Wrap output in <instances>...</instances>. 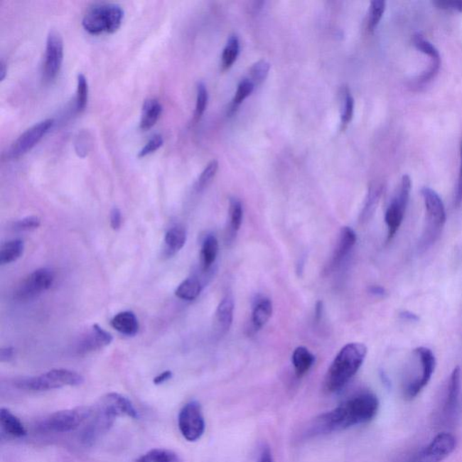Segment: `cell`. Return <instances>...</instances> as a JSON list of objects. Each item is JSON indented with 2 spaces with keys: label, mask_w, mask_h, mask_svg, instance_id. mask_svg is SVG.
I'll return each mask as SVG.
<instances>
[{
  "label": "cell",
  "mask_w": 462,
  "mask_h": 462,
  "mask_svg": "<svg viewBox=\"0 0 462 462\" xmlns=\"http://www.w3.org/2000/svg\"><path fill=\"white\" fill-rule=\"evenodd\" d=\"M133 462H149V461L147 460L145 455H142V456H140L139 458H136V460Z\"/></svg>",
  "instance_id": "f907efd6"
},
{
  "label": "cell",
  "mask_w": 462,
  "mask_h": 462,
  "mask_svg": "<svg viewBox=\"0 0 462 462\" xmlns=\"http://www.w3.org/2000/svg\"><path fill=\"white\" fill-rule=\"evenodd\" d=\"M14 353L15 350L12 347L3 348L0 350V360H1L2 362H8V361L13 359Z\"/></svg>",
  "instance_id": "ee69618b"
},
{
  "label": "cell",
  "mask_w": 462,
  "mask_h": 462,
  "mask_svg": "<svg viewBox=\"0 0 462 462\" xmlns=\"http://www.w3.org/2000/svg\"><path fill=\"white\" fill-rule=\"evenodd\" d=\"M90 414H92V407H80L55 412L39 421L38 429L41 433H68L86 423Z\"/></svg>",
  "instance_id": "ba28073f"
},
{
  "label": "cell",
  "mask_w": 462,
  "mask_h": 462,
  "mask_svg": "<svg viewBox=\"0 0 462 462\" xmlns=\"http://www.w3.org/2000/svg\"><path fill=\"white\" fill-rule=\"evenodd\" d=\"M343 96V106L341 109V129L347 128L353 118L354 113V99L349 90H344Z\"/></svg>",
  "instance_id": "e575fe53"
},
{
  "label": "cell",
  "mask_w": 462,
  "mask_h": 462,
  "mask_svg": "<svg viewBox=\"0 0 462 462\" xmlns=\"http://www.w3.org/2000/svg\"><path fill=\"white\" fill-rule=\"evenodd\" d=\"M243 220L242 204L237 199L230 200V226L234 234L240 230Z\"/></svg>",
  "instance_id": "d6a6232c"
},
{
  "label": "cell",
  "mask_w": 462,
  "mask_h": 462,
  "mask_svg": "<svg viewBox=\"0 0 462 462\" xmlns=\"http://www.w3.org/2000/svg\"><path fill=\"white\" fill-rule=\"evenodd\" d=\"M85 378L75 371L65 368H55L36 377L18 378L15 387L26 391H48L65 387H77L82 385Z\"/></svg>",
  "instance_id": "8992f818"
},
{
  "label": "cell",
  "mask_w": 462,
  "mask_h": 462,
  "mask_svg": "<svg viewBox=\"0 0 462 462\" xmlns=\"http://www.w3.org/2000/svg\"><path fill=\"white\" fill-rule=\"evenodd\" d=\"M186 230L180 225L170 227L165 236L166 253L167 256L176 255L186 245Z\"/></svg>",
  "instance_id": "d6986e66"
},
{
  "label": "cell",
  "mask_w": 462,
  "mask_h": 462,
  "mask_svg": "<svg viewBox=\"0 0 462 462\" xmlns=\"http://www.w3.org/2000/svg\"><path fill=\"white\" fill-rule=\"evenodd\" d=\"M178 426L186 441H196L203 436L205 431V421L198 402L190 401L184 404L179 413Z\"/></svg>",
  "instance_id": "8fae6325"
},
{
  "label": "cell",
  "mask_w": 462,
  "mask_h": 462,
  "mask_svg": "<svg viewBox=\"0 0 462 462\" xmlns=\"http://www.w3.org/2000/svg\"><path fill=\"white\" fill-rule=\"evenodd\" d=\"M88 82L86 77L80 73L77 79L76 109L78 112L85 110L88 102Z\"/></svg>",
  "instance_id": "836d02e7"
},
{
  "label": "cell",
  "mask_w": 462,
  "mask_h": 462,
  "mask_svg": "<svg viewBox=\"0 0 462 462\" xmlns=\"http://www.w3.org/2000/svg\"><path fill=\"white\" fill-rule=\"evenodd\" d=\"M122 212H120L119 208H113L112 213H110V225H112L114 230H118L122 227Z\"/></svg>",
  "instance_id": "b9f144b4"
},
{
  "label": "cell",
  "mask_w": 462,
  "mask_h": 462,
  "mask_svg": "<svg viewBox=\"0 0 462 462\" xmlns=\"http://www.w3.org/2000/svg\"><path fill=\"white\" fill-rule=\"evenodd\" d=\"M378 408L380 401L374 394H358L333 411L316 418L311 425V434H329L368 423L376 417Z\"/></svg>",
  "instance_id": "6da1fadb"
},
{
  "label": "cell",
  "mask_w": 462,
  "mask_h": 462,
  "mask_svg": "<svg viewBox=\"0 0 462 462\" xmlns=\"http://www.w3.org/2000/svg\"><path fill=\"white\" fill-rule=\"evenodd\" d=\"M112 326L119 333L126 336H135L139 333V323L136 314L133 311H122L114 316L112 320Z\"/></svg>",
  "instance_id": "ac0fdd59"
},
{
  "label": "cell",
  "mask_w": 462,
  "mask_h": 462,
  "mask_svg": "<svg viewBox=\"0 0 462 462\" xmlns=\"http://www.w3.org/2000/svg\"><path fill=\"white\" fill-rule=\"evenodd\" d=\"M124 10L112 3H100L90 8L82 19L83 28L92 35L115 33L122 24Z\"/></svg>",
  "instance_id": "52a82bcc"
},
{
  "label": "cell",
  "mask_w": 462,
  "mask_h": 462,
  "mask_svg": "<svg viewBox=\"0 0 462 462\" xmlns=\"http://www.w3.org/2000/svg\"><path fill=\"white\" fill-rule=\"evenodd\" d=\"M259 462H274L269 448H264L261 453Z\"/></svg>",
  "instance_id": "bcb514c9"
},
{
  "label": "cell",
  "mask_w": 462,
  "mask_h": 462,
  "mask_svg": "<svg viewBox=\"0 0 462 462\" xmlns=\"http://www.w3.org/2000/svg\"><path fill=\"white\" fill-rule=\"evenodd\" d=\"M234 316V302L232 298L226 296L223 298L222 302L216 311V318L220 329L226 333L232 326Z\"/></svg>",
  "instance_id": "484cf974"
},
{
  "label": "cell",
  "mask_w": 462,
  "mask_h": 462,
  "mask_svg": "<svg viewBox=\"0 0 462 462\" xmlns=\"http://www.w3.org/2000/svg\"><path fill=\"white\" fill-rule=\"evenodd\" d=\"M173 377V373L170 370L163 371V373L159 375L155 378H154V384L155 385H162L167 382L171 377Z\"/></svg>",
  "instance_id": "f6af8a7d"
},
{
  "label": "cell",
  "mask_w": 462,
  "mask_h": 462,
  "mask_svg": "<svg viewBox=\"0 0 462 462\" xmlns=\"http://www.w3.org/2000/svg\"><path fill=\"white\" fill-rule=\"evenodd\" d=\"M462 203V142L461 144V167L458 173V186L456 197H455V204L460 206Z\"/></svg>",
  "instance_id": "7bdbcfd3"
},
{
  "label": "cell",
  "mask_w": 462,
  "mask_h": 462,
  "mask_svg": "<svg viewBox=\"0 0 462 462\" xmlns=\"http://www.w3.org/2000/svg\"><path fill=\"white\" fill-rule=\"evenodd\" d=\"M456 438L448 433L439 434L426 447L419 451L411 462H441L453 453Z\"/></svg>",
  "instance_id": "5bb4252c"
},
{
  "label": "cell",
  "mask_w": 462,
  "mask_h": 462,
  "mask_svg": "<svg viewBox=\"0 0 462 462\" xmlns=\"http://www.w3.org/2000/svg\"><path fill=\"white\" fill-rule=\"evenodd\" d=\"M382 184H375L368 192L366 203L360 214V222H367L372 217L383 193Z\"/></svg>",
  "instance_id": "4316f807"
},
{
  "label": "cell",
  "mask_w": 462,
  "mask_h": 462,
  "mask_svg": "<svg viewBox=\"0 0 462 462\" xmlns=\"http://www.w3.org/2000/svg\"><path fill=\"white\" fill-rule=\"evenodd\" d=\"M40 225H41V220L38 217L29 216L15 222L14 227L16 230L30 231L38 229Z\"/></svg>",
  "instance_id": "f35d334b"
},
{
  "label": "cell",
  "mask_w": 462,
  "mask_h": 462,
  "mask_svg": "<svg viewBox=\"0 0 462 462\" xmlns=\"http://www.w3.org/2000/svg\"><path fill=\"white\" fill-rule=\"evenodd\" d=\"M413 43L417 50L425 55L430 57L431 61L441 62V55L438 49L431 42L425 39L419 33H415L413 36Z\"/></svg>",
  "instance_id": "f546056e"
},
{
  "label": "cell",
  "mask_w": 462,
  "mask_h": 462,
  "mask_svg": "<svg viewBox=\"0 0 462 462\" xmlns=\"http://www.w3.org/2000/svg\"><path fill=\"white\" fill-rule=\"evenodd\" d=\"M314 360L316 357L306 347L296 348L293 353L292 362L297 377H303L313 367Z\"/></svg>",
  "instance_id": "7402d4cb"
},
{
  "label": "cell",
  "mask_w": 462,
  "mask_h": 462,
  "mask_svg": "<svg viewBox=\"0 0 462 462\" xmlns=\"http://www.w3.org/2000/svg\"><path fill=\"white\" fill-rule=\"evenodd\" d=\"M273 313L272 301L262 298L253 308L252 323L256 330H260L267 323Z\"/></svg>",
  "instance_id": "cb8c5ba5"
},
{
  "label": "cell",
  "mask_w": 462,
  "mask_h": 462,
  "mask_svg": "<svg viewBox=\"0 0 462 462\" xmlns=\"http://www.w3.org/2000/svg\"><path fill=\"white\" fill-rule=\"evenodd\" d=\"M6 75V68L4 63H1V70H0V79L1 80L5 79Z\"/></svg>",
  "instance_id": "681fc988"
},
{
  "label": "cell",
  "mask_w": 462,
  "mask_h": 462,
  "mask_svg": "<svg viewBox=\"0 0 462 462\" xmlns=\"http://www.w3.org/2000/svg\"><path fill=\"white\" fill-rule=\"evenodd\" d=\"M55 274L49 269H40L28 274L15 291V298L28 302L46 292L55 283Z\"/></svg>",
  "instance_id": "30bf717a"
},
{
  "label": "cell",
  "mask_w": 462,
  "mask_h": 462,
  "mask_svg": "<svg viewBox=\"0 0 462 462\" xmlns=\"http://www.w3.org/2000/svg\"><path fill=\"white\" fill-rule=\"evenodd\" d=\"M203 286L200 281L194 277L187 279L176 288V296L184 301H193L200 296Z\"/></svg>",
  "instance_id": "83f0119b"
},
{
  "label": "cell",
  "mask_w": 462,
  "mask_h": 462,
  "mask_svg": "<svg viewBox=\"0 0 462 462\" xmlns=\"http://www.w3.org/2000/svg\"><path fill=\"white\" fill-rule=\"evenodd\" d=\"M385 11H386V2L383 0H374L370 3L367 18L368 31L373 32L376 29L383 18Z\"/></svg>",
  "instance_id": "4dcf8cb0"
},
{
  "label": "cell",
  "mask_w": 462,
  "mask_h": 462,
  "mask_svg": "<svg viewBox=\"0 0 462 462\" xmlns=\"http://www.w3.org/2000/svg\"><path fill=\"white\" fill-rule=\"evenodd\" d=\"M367 353V347L362 343L345 345L328 370L324 381L326 390L333 393L346 386L362 366Z\"/></svg>",
  "instance_id": "3957f363"
},
{
  "label": "cell",
  "mask_w": 462,
  "mask_h": 462,
  "mask_svg": "<svg viewBox=\"0 0 462 462\" xmlns=\"http://www.w3.org/2000/svg\"><path fill=\"white\" fill-rule=\"evenodd\" d=\"M254 89H255V85H254L252 80L250 79L243 80L237 86L235 96H234L232 102H231L230 112H235L237 107L253 92Z\"/></svg>",
  "instance_id": "1f68e13d"
},
{
  "label": "cell",
  "mask_w": 462,
  "mask_h": 462,
  "mask_svg": "<svg viewBox=\"0 0 462 462\" xmlns=\"http://www.w3.org/2000/svg\"><path fill=\"white\" fill-rule=\"evenodd\" d=\"M217 169H219V163L216 160L212 161L203 170L202 175L200 176L198 182L196 184V189L198 190L205 189L212 182L214 176H216Z\"/></svg>",
  "instance_id": "8d00e7d4"
},
{
  "label": "cell",
  "mask_w": 462,
  "mask_h": 462,
  "mask_svg": "<svg viewBox=\"0 0 462 462\" xmlns=\"http://www.w3.org/2000/svg\"><path fill=\"white\" fill-rule=\"evenodd\" d=\"M0 424L2 430L11 436L24 437L28 434L22 421L6 408H1L0 410Z\"/></svg>",
  "instance_id": "44dd1931"
},
{
  "label": "cell",
  "mask_w": 462,
  "mask_h": 462,
  "mask_svg": "<svg viewBox=\"0 0 462 462\" xmlns=\"http://www.w3.org/2000/svg\"><path fill=\"white\" fill-rule=\"evenodd\" d=\"M370 293L377 296H384L386 294V290L385 288L380 286H374L370 287Z\"/></svg>",
  "instance_id": "c3c4849f"
},
{
  "label": "cell",
  "mask_w": 462,
  "mask_h": 462,
  "mask_svg": "<svg viewBox=\"0 0 462 462\" xmlns=\"http://www.w3.org/2000/svg\"><path fill=\"white\" fill-rule=\"evenodd\" d=\"M112 340V334L103 330L98 324H95L89 333L79 341L77 345V353L85 355L102 350L103 348L109 346Z\"/></svg>",
  "instance_id": "2e32d148"
},
{
  "label": "cell",
  "mask_w": 462,
  "mask_h": 462,
  "mask_svg": "<svg viewBox=\"0 0 462 462\" xmlns=\"http://www.w3.org/2000/svg\"><path fill=\"white\" fill-rule=\"evenodd\" d=\"M217 252H219V242L217 237L210 234L204 239L202 251H200V259H202L204 271H208L212 267L217 259Z\"/></svg>",
  "instance_id": "d4e9b609"
},
{
  "label": "cell",
  "mask_w": 462,
  "mask_h": 462,
  "mask_svg": "<svg viewBox=\"0 0 462 462\" xmlns=\"http://www.w3.org/2000/svg\"><path fill=\"white\" fill-rule=\"evenodd\" d=\"M208 90L203 82H200L197 86V100L195 112H194L193 122H198L205 112L208 104Z\"/></svg>",
  "instance_id": "d590c367"
},
{
  "label": "cell",
  "mask_w": 462,
  "mask_h": 462,
  "mask_svg": "<svg viewBox=\"0 0 462 462\" xmlns=\"http://www.w3.org/2000/svg\"><path fill=\"white\" fill-rule=\"evenodd\" d=\"M433 4L440 9L462 13V0L461 1H443V0H437V1H434Z\"/></svg>",
  "instance_id": "60d3db41"
},
{
  "label": "cell",
  "mask_w": 462,
  "mask_h": 462,
  "mask_svg": "<svg viewBox=\"0 0 462 462\" xmlns=\"http://www.w3.org/2000/svg\"><path fill=\"white\" fill-rule=\"evenodd\" d=\"M240 53V43L237 36H230L222 56V65L223 70L230 69L236 62Z\"/></svg>",
  "instance_id": "f1b7e54d"
},
{
  "label": "cell",
  "mask_w": 462,
  "mask_h": 462,
  "mask_svg": "<svg viewBox=\"0 0 462 462\" xmlns=\"http://www.w3.org/2000/svg\"><path fill=\"white\" fill-rule=\"evenodd\" d=\"M461 388V370L456 367L448 380L446 397L443 407V419L445 423L453 424L458 419V401Z\"/></svg>",
  "instance_id": "9a60e30c"
},
{
  "label": "cell",
  "mask_w": 462,
  "mask_h": 462,
  "mask_svg": "<svg viewBox=\"0 0 462 462\" xmlns=\"http://www.w3.org/2000/svg\"><path fill=\"white\" fill-rule=\"evenodd\" d=\"M162 105L156 99L146 100L143 104L140 129L149 130L156 125L162 113Z\"/></svg>",
  "instance_id": "ffe728a7"
},
{
  "label": "cell",
  "mask_w": 462,
  "mask_h": 462,
  "mask_svg": "<svg viewBox=\"0 0 462 462\" xmlns=\"http://www.w3.org/2000/svg\"><path fill=\"white\" fill-rule=\"evenodd\" d=\"M356 242L357 235L355 231L350 227H343L340 230L339 240H338L337 246L335 247L333 257H331V269H335L343 262Z\"/></svg>",
  "instance_id": "e0dca14e"
},
{
  "label": "cell",
  "mask_w": 462,
  "mask_h": 462,
  "mask_svg": "<svg viewBox=\"0 0 462 462\" xmlns=\"http://www.w3.org/2000/svg\"><path fill=\"white\" fill-rule=\"evenodd\" d=\"M55 124V120L52 119L43 120V122L36 124L32 128L26 130L21 136L12 144L9 147L6 156L9 159H18V157L25 155L38 145L40 140L49 132Z\"/></svg>",
  "instance_id": "7c38bea8"
},
{
  "label": "cell",
  "mask_w": 462,
  "mask_h": 462,
  "mask_svg": "<svg viewBox=\"0 0 462 462\" xmlns=\"http://www.w3.org/2000/svg\"><path fill=\"white\" fill-rule=\"evenodd\" d=\"M25 250L24 241L21 240H9L3 244L0 249V264H4L16 262L23 256Z\"/></svg>",
  "instance_id": "603a6c76"
},
{
  "label": "cell",
  "mask_w": 462,
  "mask_h": 462,
  "mask_svg": "<svg viewBox=\"0 0 462 462\" xmlns=\"http://www.w3.org/2000/svg\"><path fill=\"white\" fill-rule=\"evenodd\" d=\"M269 70L270 65L269 63L263 61V60L257 62L250 70V80H252L254 85H256V83L259 85L266 80L267 75H269Z\"/></svg>",
  "instance_id": "74e56055"
},
{
  "label": "cell",
  "mask_w": 462,
  "mask_h": 462,
  "mask_svg": "<svg viewBox=\"0 0 462 462\" xmlns=\"http://www.w3.org/2000/svg\"><path fill=\"white\" fill-rule=\"evenodd\" d=\"M400 317L402 319L410 321H417L419 320V317H418L417 314L411 313V311H402L400 313Z\"/></svg>",
  "instance_id": "7dc6e473"
},
{
  "label": "cell",
  "mask_w": 462,
  "mask_h": 462,
  "mask_svg": "<svg viewBox=\"0 0 462 462\" xmlns=\"http://www.w3.org/2000/svg\"><path fill=\"white\" fill-rule=\"evenodd\" d=\"M127 417L136 419L137 412L128 398L118 393H109L100 398L92 407V414L82 435V441L92 444L112 427L117 418Z\"/></svg>",
  "instance_id": "7a4b0ae2"
},
{
  "label": "cell",
  "mask_w": 462,
  "mask_h": 462,
  "mask_svg": "<svg viewBox=\"0 0 462 462\" xmlns=\"http://www.w3.org/2000/svg\"><path fill=\"white\" fill-rule=\"evenodd\" d=\"M412 181L409 176L402 177L399 189L388 206L385 222L387 227V240L393 239L403 222L408 202H409Z\"/></svg>",
  "instance_id": "9c48e42d"
},
{
  "label": "cell",
  "mask_w": 462,
  "mask_h": 462,
  "mask_svg": "<svg viewBox=\"0 0 462 462\" xmlns=\"http://www.w3.org/2000/svg\"><path fill=\"white\" fill-rule=\"evenodd\" d=\"M63 61V41L62 36L56 30L49 32L46 40L45 63H43V78L51 82L61 71Z\"/></svg>",
  "instance_id": "4fadbf2b"
},
{
  "label": "cell",
  "mask_w": 462,
  "mask_h": 462,
  "mask_svg": "<svg viewBox=\"0 0 462 462\" xmlns=\"http://www.w3.org/2000/svg\"><path fill=\"white\" fill-rule=\"evenodd\" d=\"M421 194L423 196L425 212H426V224L418 244V250L424 252L433 246L441 235V230L446 222V210L440 195L430 187H424L421 190Z\"/></svg>",
  "instance_id": "277c9868"
},
{
  "label": "cell",
  "mask_w": 462,
  "mask_h": 462,
  "mask_svg": "<svg viewBox=\"0 0 462 462\" xmlns=\"http://www.w3.org/2000/svg\"><path fill=\"white\" fill-rule=\"evenodd\" d=\"M163 139L162 136H153L151 139H149V141L146 144L145 146L140 150V152L139 153V159H142V157H145L150 155V154L156 151L157 149H159L160 147L163 146Z\"/></svg>",
  "instance_id": "ab89813d"
},
{
  "label": "cell",
  "mask_w": 462,
  "mask_h": 462,
  "mask_svg": "<svg viewBox=\"0 0 462 462\" xmlns=\"http://www.w3.org/2000/svg\"><path fill=\"white\" fill-rule=\"evenodd\" d=\"M436 367L433 351L426 347H419L412 353V374L404 387V396L408 400L414 399L430 382Z\"/></svg>",
  "instance_id": "5b68a950"
}]
</instances>
